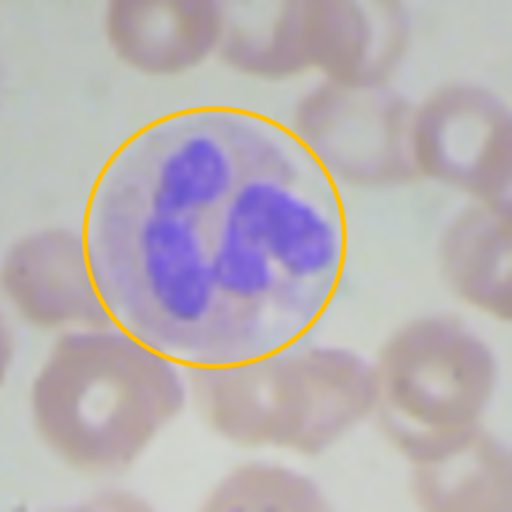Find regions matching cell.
<instances>
[{
	"mask_svg": "<svg viewBox=\"0 0 512 512\" xmlns=\"http://www.w3.org/2000/svg\"><path fill=\"white\" fill-rule=\"evenodd\" d=\"M81 239L111 325L187 367L304 344L349 251L337 183L291 127L226 106L169 113L118 146Z\"/></svg>",
	"mask_w": 512,
	"mask_h": 512,
	"instance_id": "obj_1",
	"label": "cell"
},
{
	"mask_svg": "<svg viewBox=\"0 0 512 512\" xmlns=\"http://www.w3.org/2000/svg\"><path fill=\"white\" fill-rule=\"evenodd\" d=\"M86 337L93 378L60 344L57 352L84 378L50 359L33 391L36 422L72 463L115 470L130 465L180 414L187 386L175 362L115 326Z\"/></svg>",
	"mask_w": 512,
	"mask_h": 512,
	"instance_id": "obj_2",
	"label": "cell"
},
{
	"mask_svg": "<svg viewBox=\"0 0 512 512\" xmlns=\"http://www.w3.org/2000/svg\"><path fill=\"white\" fill-rule=\"evenodd\" d=\"M379 420L412 465L441 460L482 425L499 381L494 350L451 315L398 328L379 355Z\"/></svg>",
	"mask_w": 512,
	"mask_h": 512,
	"instance_id": "obj_3",
	"label": "cell"
},
{
	"mask_svg": "<svg viewBox=\"0 0 512 512\" xmlns=\"http://www.w3.org/2000/svg\"><path fill=\"white\" fill-rule=\"evenodd\" d=\"M414 111L407 96L386 84L326 81L299 101L291 130L335 183L391 190L420 178L412 156Z\"/></svg>",
	"mask_w": 512,
	"mask_h": 512,
	"instance_id": "obj_4",
	"label": "cell"
},
{
	"mask_svg": "<svg viewBox=\"0 0 512 512\" xmlns=\"http://www.w3.org/2000/svg\"><path fill=\"white\" fill-rule=\"evenodd\" d=\"M412 156L419 176L475 202L511 197V108L475 82L446 84L415 108Z\"/></svg>",
	"mask_w": 512,
	"mask_h": 512,
	"instance_id": "obj_5",
	"label": "cell"
},
{
	"mask_svg": "<svg viewBox=\"0 0 512 512\" xmlns=\"http://www.w3.org/2000/svg\"><path fill=\"white\" fill-rule=\"evenodd\" d=\"M198 402L222 436L299 451L313 419V381L303 344L260 359L188 367Z\"/></svg>",
	"mask_w": 512,
	"mask_h": 512,
	"instance_id": "obj_6",
	"label": "cell"
},
{
	"mask_svg": "<svg viewBox=\"0 0 512 512\" xmlns=\"http://www.w3.org/2000/svg\"><path fill=\"white\" fill-rule=\"evenodd\" d=\"M309 67L350 88L384 86L412 40L402 2H303Z\"/></svg>",
	"mask_w": 512,
	"mask_h": 512,
	"instance_id": "obj_7",
	"label": "cell"
},
{
	"mask_svg": "<svg viewBox=\"0 0 512 512\" xmlns=\"http://www.w3.org/2000/svg\"><path fill=\"white\" fill-rule=\"evenodd\" d=\"M224 2H113L106 30L120 59L147 74H178L219 48Z\"/></svg>",
	"mask_w": 512,
	"mask_h": 512,
	"instance_id": "obj_8",
	"label": "cell"
},
{
	"mask_svg": "<svg viewBox=\"0 0 512 512\" xmlns=\"http://www.w3.org/2000/svg\"><path fill=\"white\" fill-rule=\"evenodd\" d=\"M511 197L475 202L448 222L439 263L451 291L497 320L512 315Z\"/></svg>",
	"mask_w": 512,
	"mask_h": 512,
	"instance_id": "obj_9",
	"label": "cell"
},
{
	"mask_svg": "<svg viewBox=\"0 0 512 512\" xmlns=\"http://www.w3.org/2000/svg\"><path fill=\"white\" fill-rule=\"evenodd\" d=\"M412 492L427 511L509 512L511 449L482 425L441 460L414 465Z\"/></svg>",
	"mask_w": 512,
	"mask_h": 512,
	"instance_id": "obj_10",
	"label": "cell"
},
{
	"mask_svg": "<svg viewBox=\"0 0 512 512\" xmlns=\"http://www.w3.org/2000/svg\"><path fill=\"white\" fill-rule=\"evenodd\" d=\"M222 59L239 72L282 79L309 69L303 2H224Z\"/></svg>",
	"mask_w": 512,
	"mask_h": 512,
	"instance_id": "obj_11",
	"label": "cell"
},
{
	"mask_svg": "<svg viewBox=\"0 0 512 512\" xmlns=\"http://www.w3.org/2000/svg\"><path fill=\"white\" fill-rule=\"evenodd\" d=\"M313 381V419L299 451H325L378 407L376 366L349 350L306 349Z\"/></svg>",
	"mask_w": 512,
	"mask_h": 512,
	"instance_id": "obj_12",
	"label": "cell"
},
{
	"mask_svg": "<svg viewBox=\"0 0 512 512\" xmlns=\"http://www.w3.org/2000/svg\"><path fill=\"white\" fill-rule=\"evenodd\" d=\"M325 499L313 480L287 468L251 465L222 482L209 501L217 511H316Z\"/></svg>",
	"mask_w": 512,
	"mask_h": 512,
	"instance_id": "obj_13",
	"label": "cell"
}]
</instances>
